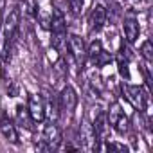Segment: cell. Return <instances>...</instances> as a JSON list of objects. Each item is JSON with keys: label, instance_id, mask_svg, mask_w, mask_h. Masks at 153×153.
<instances>
[{"label": "cell", "instance_id": "6da1fadb", "mask_svg": "<svg viewBox=\"0 0 153 153\" xmlns=\"http://www.w3.org/2000/svg\"><path fill=\"white\" fill-rule=\"evenodd\" d=\"M18 24H20V11L18 7H13L6 18H4V25H2V38H4V52L11 51V45L16 38L18 33Z\"/></svg>", "mask_w": 153, "mask_h": 153}, {"label": "cell", "instance_id": "7a4b0ae2", "mask_svg": "<svg viewBox=\"0 0 153 153\" xmlns=\"http://www.w3.org/2000/svg\"><path fill=\"white\" fill-rule=\"evenodd\" d=\"M106 119H108V124H110L117 133H121V135L130 130V119H128V115L124 114V110H123V106H121L119 103H114V105L108 108Z\"/></svg>", "mask_w": 153, "mask_h": 153}, {"label": "cell", "instance_id": "3957f363", "mask_svg": "<svg viewBox=\"0 0 153 153\" xmlns=\"http://www.w3.org/2000/svg\"><path fill=\"white\" fill-rule=\"evenodd\" d=\"M123 33H124V40L128 43H135L139 34H140V25H139V18L133 11H128L124 15V22H123Z\"/></svg>", "mask_w": 153, "mask_h": 153}, {"label": "cell", "instance_id": "277c9868", "mask_svg": "<svg viewBox=\"0 0 153 153\" xmlns=\"http://www.w3.org/2000/svg\"><path fill=\"white\" fill-rule=\"evenodd\" d=\"M67 51L79 65L87 59V45H85L83 38L78 36V34H70L67 38Z\"/></svg>", "mask_w": 153, "mask_h": 153}, {"label": "cell", "instance_id": "5b68a950", "mask_svg": "<svg viewBox=\"0 0 153 153\" xmlns=\"http://www.w3.org/2000/svg\"><path fill=\"white\" fill-rule=\"evenodd\" d=\"M123 92L126 94V99L133 105V106H137L139 110H144L146 108V101H148V94L144 92V88L142 87H139V85H123Z\"/></svg>", "mask_w": 153, "mask_h": 153}, {"label": "cell", "instance_id": "8992f818", "mask_svg": "<svg viewBox=\"0 0 153 153\" xmlns=\"http://www.w3.org/2000/svg\"><path fill=\"white\" fill-rule=\"evenodd\" d=\"M106 7L103 6V4H97V6H94L92 7V11H90V15H88V33L90 34H94V33H99L103 27H105V24H106Z\"/></svg>", "mask_w": 153, "mask_h": 153}, {"label": "cell", "instance_id": "52a82bcc", "mask_svg": "<svg viewBox=\"0 0 153 153\" xmlns=\"http://www.w3.org/2000/svg\"><path fill=\"white\" fill-rule=\"evenodd\" d=\"M76 106H78V94H76V90L70 85L63 87V90L59 94V110L68 114V115H72Z\"/></svg>", "mask_w": 153, "mask_h": 153}, {"label": "cell", "instance_id": "ba28073f", "mask_svg": "<svg viewBox=\"0 0 153 153\" xmlns=\"http://www.w3.org/2000/svg\"><path fill=\"white\" fill-rule=\"evenodd\" d=\"M43 142L47 144V149H56L63 142L61 130H59V126L54 121L45 124V128H43Z\"/></svg>", "mask_w": 153, "mask_h": 153}, {"label": "cell", "instance_id": "9c48e42d", "mask_svg": "<svg viewBox=\"0 0 153 153\" xmlns=\"http://www.w3.org/2000/svg\"><path fill=\"white\" fill-rule=\"evenodd\" d=\"M27 112L33 119V123H43L45 117H47V112H45V103L40 96H31L29 97V103H27Z\"/></svg>", "mask_w": 153, "mask_h": 153}, {"label": "cell", "instance_id": "30bf717a", "mask_svg": "<svg viewBox=\"0 0 153 153\" xmlns=\"http://www.w3.org/2000/svg\"><path fill=\"white\" fill-rule=\"evenodd\" d=\"M0 131H2V135L9 140V142H13V144H16L18 142V131H16V128H15V124L13 123H2L0 124Z\"/></svg>", "mask_w": 153, "mask_h": 153}, {"label": "cell", "instance_id": "8fae6325", "mask_svg": "<svg viewBox=\"0 0 153 153\" xmlns=\"http://www.w3.org/2000/svg\"><path fill=\"white\" fill-rule=\"evenodd\" d=\"M101 51H103V43H101L99 40H94V42L88 45V49H87V58H88L90 61H94V59L101 54Z\"/></svg>", "mask_w": 153, "mask_h": 153}, {"label": "cell", "instance_id": "7c38bea8", "mask_svg": "<svg viewBox=\"0 0 153 153\" xmlns=\"http://www.w3.org/2000/svg\"><path fill=\"white\" fill-rule=\"evenodd\" d=\"M83 4H85V0H67V6H68L70 13H72L74 16H79V15H81Z\"/></svg>", "mask_w": 153, "mask_h": 153}, {"label": "cell", "instance_id": "4fadbf2b", "mask_svg": "<svg viewBox=\"0 0 153 153\" xmlns=\"http://www.w3.org/2000/svg\"><path fill=\"white\" fill-rule=\"evenodd\" d=\"M16 117H18V123H24L22 126H27L29 128V121H33L31 119V115H29V112H27V108H24V106H18L16 108Z\"/></svg>", "mask_w": 153, "mask_h": 153}, {"label": "cell", "instance_id": "5bb4252c", "mask_svg": "<svg viewBox=\"0 0 153 153\" xmlns=\"http://www.w3.org/2000/svg\"><path fill=\"white\" fill-rule=\"evenodd\" d=\"M140 52H142V56H144L146 63H149V61H151V42H149V40H146V42L142 43Z\"/></svg>", "mask_w": 153, "mask_h": 153}, {"label": "cell", "instance_id": "9a60e30c", "mask_svg": "<svg viewBox=\"0 0 153 153\" xmlns=\"http://www.w3.org/2000/svg\"><path fill=\"white\" fill-rule=\"evenodd\" d=\"M108 149H121V151H126V148L123 146V144H108Z\"/></svg>", "mask_w": 153, "mask_h": 153}]
</instances>
